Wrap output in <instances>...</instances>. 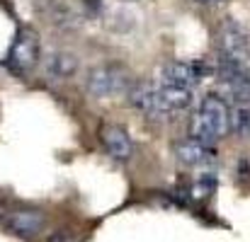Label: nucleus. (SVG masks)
I'll return each instance as SVG.
<instances>
[{
    "label": "nucleus",
    "instance_id": "9d476101",
    "mask_svg": "<svg viewBox=\"0 0 250 242\" xmlns=\"http://www.w3.org/2000/svg\"><path fill=\"white\" fill-rule=\"evenodd\" d=\"M172 150H175V158L182 165H187V167H207V165H211L216 160V153H214L211 146H202V143H197L192 138L177 141L172 146Z\"/></svg>",
    "mask_w": 250,
    "mask_h": 242
},
{
    "label": "nucleus",
    "instance_id": "f03ea898",
    "mask_svg": "<svg viewBox=\"0 0 250 242\" xmlns=\"http://www.w3.org/2000/svg\"><path fill=\"white\" fill-rule=\"evenodd\" d=\"M134 87V78L124 66L117 63H104V66H95L87 71L85 78V90L92 97L107 99L114 94H129V90Z\"/></svg>",
    "mask_w": 250,
    "mask_h": 242
},
{
    "label": "nucleus",
    "instance_id": "423d86ee",
    "mask_svg": "<svg viewBox=\"0 0 250 242\" xmlns=\"http://www.w3.org/2000/svg\"><path fill=\"white\" fill-rule=\"evenodd\" d=\"M207 68L199 61H170L161 68V80L163 87H175V90H187L194 92V87L204 78Z\"/></svg>",
    "mask_w": 250,
    "mask_h": 242
},
{
    "label": "nucleus",
    "instance_id": "1a4fd4ad",
    "mask_svg": "<svg viewBox=\"0 0 250 242\" xmlns=\"http://www.w3.org/2000/svg\"><path fill=\"white\" fill-rule=\"evenodd\" d=\"M5 225H7V230H10L12 235L29 240V238H37V235L44 230V225H46V216H44L42 211L24 208V211H15V213H10L7 221H5Z\"/></svg>",
    "mask_w": 250,
    "mask_h": 242
},
{
    "label": "nucleus",
    "instance_id": "9b49d317",
    "mask_svg": "<svg viewBox=\"0 0 250 242\" xmlns=\"http://www.w3.org/2000/svg\"><path fill=\"white\" fill-rule=\"evenodd\" d=\"M76 71H78V56H73L68 51H56L46 61V73L54 80H68L76 75Z\"/></svg>",
    "mask_w": 250,
    "mask_h": 242
},
{
    "label": "nucleus",
    "instance_id": "ddd939ff",
    "mask_svg": "<svg viewBox=\"0 0 250 242\" xmlns=\"http://www.w3.org/2000/svg\"><path fill=\"white\" fill-rule=\"evenodd\" d=\"M194 2H199V5H216V2H224V0H194Z\"/></svg>",
    "mask_w": 250,
    "mask_h": 242
},
{
    "label": "nucleus",
    "instance_id": "7ed1b4c3",
    "mask_svg": "<svg viewBox=\"0 0 250 242\" xmlns=\"http://www.w3.org/2000/svg\"><path fill=\"white\" fill-rule=\"evenodd\" d=\"M39 61V34L29 27H22L15 34V41L7 51V66L12 73H29Z\"/></svg>",
    "mask_w": 250,
    "mask_h": 242
},
{
    "label": "nucleus",
    "instance_id": "f8f14e48",
    "mask_svg": "<svg viewBox=\"0 0 250 242\" xmlns=\"http://www.w3.org/2000/svg\"><path fill=\"white\" fill-rule=\"evenodd\" d=\"M231 129L241 136H250V107H236L233 109V119H231Z\"/></svg>",
    "mask_w": 250,
    "mask_h": 242
},
{
    "label": "nucleus",
    "instance_id": "0eeeda50",
    "mask_svg": "<svg viewBox=\"0 0 250 242\" xmlns=\"http://www.w3.org/2000/svg\"><path fill=\"white\" fill-rule=\"evenodd\" d=\"M219 44H221V56L224 58H231V61H238L243 63L250 56V39L246 34V29L233 22V19H226L224 27H221V34H219Z\"/></svg>",
    "mask_w": 250,
    "mask_h": 242
},
{
    "label": "nucleus",
    "instance_id": "6e6552de",
    "mask_svg": "<svg viewBox=\"0 0 250 242\" xmlns=\"http://www.w3.org/2000/svg\"><path fill=\"white\" fill-rule=\"evenodd\" d=\"M100 141H102V148L107 150V155L112 160L126 162L134 155V143H131L126 129H122L119 124H104L100 129Z\"/></svg>",
    "mask_w": 250,
    "mask_h": 242
},
{
    "label": "nucleus",
    "instance_id": "20e7f679",
    "mask_svg": "<svg viewBox=\"0 0 250 242\" xmlns=\"http://www.w3.org/2000/svg\"><path fill=\"white\" fill-rule=\"evenodd\" d=\"M129 104L134 109H139L144 116L148 119H166L170 112L166 102V94L161 90V85H153V82H134V87L129 90Z\"/></svg>",
    "mask_w": 250,
    "mask_h": 242
},
{
    "label": "nucleus",
    "instance_id": "f257e3e1",
    "mask_svg": "<svg viewBox=\"0 0 250 242\" xmlns=\"http://www.w3.org/2000/svg\"><path fill=\"white\" fill-rule=\"evenodd\" d=\"M231 119H233V112H231L229 102L219 94H207L199 102L194 119L189 124V138L202 146L214 148V143H219L229 133Z\"/></svg>",
    "mask_w": 250,
    "mask_h": 242
},
{
    "label": "nucleus",
    "instance_id": "39448f33",
    "mask_svg": "<svg viewBox=\"0 0 250 242\" xmlns=\"http://www.w3.org/2000/svg\"><path fill=\"white\" fill-rule=\"evenodd\" d=\"M216 75L221 87L231 94V99H236L241 107L250 102V73L246 68V63H238V61H231V58H219V68H216Z\"/></svg>",
    "mask_w": 250,
    "mask_h": 242
}]
</instances>
